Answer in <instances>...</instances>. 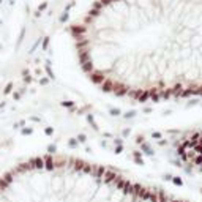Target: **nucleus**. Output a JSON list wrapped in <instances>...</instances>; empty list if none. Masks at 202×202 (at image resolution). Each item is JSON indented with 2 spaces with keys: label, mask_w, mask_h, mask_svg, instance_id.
Returning <instances> with one entry per match:
<instances>
[{
  "label": "nucleus",
  "mask_w": 202,
  "mask_h": 202,
  "mask_svg": "<svg viewBox=\"0 0 202 202\" xmlns=\"http://www.w3.org/2000/svg\"><path fill=\"white\" fill-rule=\"evenodd\" d=\"M0 202H189L106 166L66 155H44L0 177Z\"/></svg>",
  "instance_id": "obj_1"
}]
</instances>
